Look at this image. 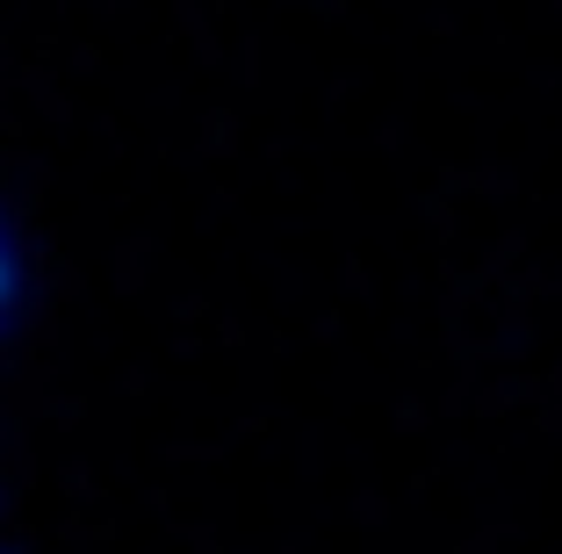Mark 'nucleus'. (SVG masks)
Wrapping results in <instances>:
<instances>
[{
  "instance_id": "1",
  "label": "nucleus",
  "mask_w": 562,
  "mask_h": 554,
  "mask_svg": "<svg viewBox=\"0 0 562 554\" xmlns=\"http://www.w3.org/2000/svg\"><path fill=\"white\" fill-rule=\"evenodd\" d=\"M8 310H15V238L0 224V325H8Z\"/></svg>"
}]
</instances>
